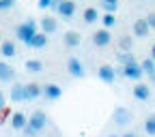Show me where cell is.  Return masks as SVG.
<instances>
[{
	"mask_svg": "<svg viewBox=\"0 0 155 137\" xmlns=\"http://www.w3.org/2000/svg\"><path fill=\"white\" fill-rule=\"evenodd\" d=\"M131 92H134V96H136L138 101H149V99H151V90H149L147 84H136Z\"/></svg>",
	"mask_w": 155,
	"mask_h": 137,
	"instance_id": "e0dca14e",
	"label": "cell"
},
{
	"mask_svg": "<svg viewBox=\"0 0 155 137\" xmlns=\"http://www.w3.org/2000/svg\"><path fill=\"white\" fill-rule=\"evenodd\" d=\"M119 47H121V51H129L131 49V36L129 34H123L119 39Z\"/></svg>",
	"mask_w": 155,
	"mask_h": 137,
	"instance_id": "d4e9b609",
	"label": "cell"
},
{
	"mask_svg": "<svg viewBox=\"0 0 155 137\" xmlns=\"http://www.w3.org/2000/svg\"><path fill=\"white\" fill-rule=\"evenodd\" d=\"M119 62H121V64H129V62H136V58H134L129 51H121V54H119Z\"/></svg>",
	"mask_w": 155,
	"mask_h": 137,
	"instance_id": "4316f807",
	"label": "cell"
},
{
	"mask_svg": "<svg viewBox=\"0 0 155 137\" xmlns=\"http://www.w3.org/2000/svg\"><path fill=\"white\" fill-rule=\"evenodd\" d=\"M5 105H7V99H5V94H2V92H0V109H2Z\"/></svg>",
	"mask_w": 155,
	"mask_h": 137,
	"instance_id": "1f68e13d",
	"label": "cell"
},
{
	"mask_svg": "<svg viewBox=\"0 0 155 137\" xmlns=\"http://www.w3.org/2000/svg\"><path fill=\"white\" fill-rule=\"evenodd\" d=\"M131 118H134V116H131V111L127 107H114V111H112V120H114V124H119V126L129 124Z\"/></svg>",
	"mask_w": 155,
	"mask_h": 137,
	"instance_id": "8992f818",
	"label": "cell"
},
{
	"mask_svg": "<svg viewBox=\"0 0 155 137\" xmlns=\"http://www.w3.org/2000/svg\"><path fill=\"white\" fill-rule=\"evenodd\" d=\"M99 9L97 7H86L84 13H82V19H84V24H95V22H99Z\"/></svg>",
	"mask_w": 155,
	"mask_h": 137,
	"instance_id": "ac0fdd59",
	"label": "cell"
},
{
	"mask_svg": "<svg viewBox=\"0 0 155 137\" xmlns=\"http://www.w3.org/2000/svg\"><path fill=\"white\" fill-rule=\"evenodd\" d=\"M121 75H123V77H127V79L140 82V79H142V75H144V71H142V67H140L138 62H129V64H123Z\"/></svg>",
	"mask_w": 155,
	"mask_h": 137,
	"instance_id": "277c9868",
	"label": "cell"
},
{
	"mask_svg": "<svg viewBox=\"0 0 155 137\" xmlns=\"http://www.w3.org/2000/svg\"><path fill=\"white\" fill-rule=\"evenodd\" d=\"M56 30H58L56 17H52V15H43V19H41V32H45V34H54Z\"/></svg>",
	"mask_w": 155,
	"mask_h": 137,
	"instance_id": "7c38bea8",
	"label": "cell"
},
{
	"mask_svg": "<svg viewBox=\"0 0 155 137\" xmlns=\"http://www.w3.org/2000/svg\"><path fill=\"white\" fill-rule=\"evenodd\" d=\"M67 71H69V75H71V77H78V79H82V77L86 75L82 60H78L75 56H71L69 60H67Z\"/></svg>",
	"mask_w": 155,
	"mask_h": 137,
	"instance_id": "52a82bcc",
	"label": "cell"
},
{
	"mask_svg": "<svg viewBox=\"0 0 155 137\" xmlns=\"http://www.w3.org/2000/svg\"><path fill=\"white\" fill-rule=\"evenodd\" d=\"M52 9L61 15L63 19H71L73 15H75V2L73 0H54V5H52Z\"/></svg>",
	"mask_w": 155,
	"mask_h": 137,
	"instance_id": "3957f363",
	"label": "cell"
},
{
	"mask_svg": "<svg viewBox=\"0 0 155 137\" xmlns=\"http://www.w3.org/2000/svg\"><path fill=\"white\" fill-rule=\"evenodd\" d=\"M9 99L13 103H24L26 101V86L24 84H13L11 92H9Z\"/></svg>",
	"mask_w": 155,
	"mask_h": 137,
	"instance_id": "9c48e42d",
	"label": "cell"
},
{
	"mask_svg": "<svg viewBox=\"0 0 155 137\" xmlns=\"http://www.w3.org/2000/svg\"><path fill=\"white\" fill-rule=\"evenodd\" d=\"M35 32H37V22H35L32 17H30V19H26L24 24H19V26L15 28L17 39H19L22 43H26V45H28V41H30V39L35 36Z\"/></svg>",
	"mask_w": 155,
	"mask_h": 137,
	"instance_id": "7a4b0ae2",
	"label": "cell"
},
{
	"mask_svg": "<svg viewBox=\"0 0 155 137\" xmlns=\"http://www.w3.org/2000/svg\"><path fill=\"white\" fill-rule=\"evenodd\" d=\"M43 92V86H39V84H26V101H32V99H39Z\"/></svg>",
	"mask_w": 155,
	"mask_h": 137,
	"instance_id": "d6986e66",
	"label": "cell"
},
{
	"mask_svg": "<svg viewBox=\"0 0 155 137\" xmlns=\"http://www.w3.org/2000/svg\"><path fill=\"white\" fill-rule=\"evenodd\" d=\"M45 122H48L45 111L37 109V111H32V114H30V118H28V122H26V126H24L22 131H24V135H26V137H37L39 133L45 129Z\"/></svg>",
	"mask_w": 155,
	"mask_h": 137,
	"instance_id": "6da1fadb",
	"label": "cell"
},
{
	"mask_svg": "<svg viewBox=\"0 0 155 137\" xmlns=\"http://www.w3.org/2000/svg\"><path fill=\"white\" fill-rule=\"evenodd\" d=\"M110 43H112V32H110V28L95 30V34H93V45H95V47H108Z\"/></svg>",
	"mask_w": 155,
	"mask_h": 137,
	"instance_id": "5b68a950",
	"label": "cell"
},
{
	"mask_svg": "<svg viewBox=\"0 0 155 137\" xmlns=\"http://www.w3.org/2000/svg\"><path fill=\"white\" fill-rule=\"evenodd\" d=\"M13 77H15V69L7 62H0V82L9 84V82H13Z\"/></svg>",
	"mask_w": 155,
	"mask_h": 137,
	"instance_id": "2e32d148",
	"label": "cell"
},
{
	"mask_svg": "<svg viewBox=\"0 0 155 137\" xmlns=\"http://www.w3.org/2000/svg\"><path fill=\"white\" fill-rule=\"evenodd\" d=\"M52 5H54V0H39V2H37V7L41 11L43 9H52Z\"/></svg>",
	"mask_w": 155,
	"mask_h": 137,
	"instance_id": "f1b7e54d",
	"label": "cell"
},
{
	"mask_svg": "<svg viewBox=\"0 0 155 137\" xmlns=\"http://www.w3.org/2000/svg\"><path fill=\"white\" fill-rule=\"evenodd\" d=\"M48 101H58L63 96V90H61V86H56V84H48V86H43V92H41Z\"/></svg>",
	"mask_w": 155,
	"mask_h": 137,
	"instance_id": "8fae6325",
	"label": "cell"
},
{
	"mask_svg": "<svg viewBox=\"0 0 155 137\" xmlns=\"http://www.w3.org/2000/svg\"><path fill=\"white\" fill-rule=\"evenodd\" d=\"M151 32L149 28V22H147V17H140V19H136L134 22V36H140V39H147Z\"/></svg>",
	"mask_w": 155,
	"mask_h": 137,
	"instance_id": "30bf717a",
	"label": "cell"
},
{
	"mask_svg": "<svg viewBox=\"0 0 155 137\" xmlns=\"http://www.w3.org/2000/svg\"><path fill=\"white\" fill-rule=\"evenodd\" d=\"M63 41H65V45H67L69 49H73V47L80 45L82 36H80V32H75V30H67V32H65V36H63Z\"/></svg>",
	"mask_w": 155,
	"mask_h": 137,
	"instance_id": "5bb4252c",
	"label": "cell"
},
{
	"mask_svg": "<svg viewBox=\"0 0 155 137\" xmlns=\"http://www.w3.org/2000/svg\"><path fill=\"white\" fill-rule=\"evenodd\" d=\"M48 45V36H45V32H35V36L28 41V47L30 49H43Z\"/></svg>",
	"mask_w": 155,
	"mask_h": 137,
	"instance_id": "4fadbf2b",
	"label": "cell"
},
{
	"mask_svg": "<svg viewBox=\"0 0 155 137\" xmlns=\"http://www.w3.org/2000/svg\"><path fill=\"white\" fill-rule=\"evenodd\" d=\"M15 5V0H0V11H7Z\"/></svg>",
	"mask_w": 155,
	"mask_h": 137,
	"instance_id": "f546056e",
	"label": "cell"
},
{
	"mask_svg": "<svg viewBox=\"0 0 155 137\" xmlns=\"http://www.w3.org/2000/svg\"><path fill=\"white\" fill-rule=\"evenodd\" d=\"M142 71L151 77V82H155V60H153V58L149 56V58H144V60H142Z\"/></svg>",
	"mask_w": 155,
	"mask_h": 137,
	"instance_id": "44dd1931",
	"label": "cell"
},
{
	"mask_svg": "<svg viewBox=\"0 0 155 137\" xmlns=\"http://www.w3.org/2000/svg\"><path fill=\"white\" fill-rule=\"evenodd\" d=\"M144 133L147 135H155V114L147 116V120H144Z\"/></svg>",
	"mask_w": 155,
	"mask_h": 137,
	"instance_id": "cb8c5ba5",
	"label": "cell"
},
{
	"mask_svg": "<svg viewBox=\"0 0 155 137\" xmlns=\"http://www.w3.org/2000/svg\"><path fill=\"white\" fill-rule=\"evenodd\" d=\"M26 122H28L26 114H22V111H13V114H11V126H13L15 131H22V129L26 126Z\"/></svg>",
	"mask_w": 155,
	"mask_h": 137,
	"instance_id": "9a60e30c",
	"label": "cell"
},
{
	"mask_svg": "<svg viewBox=\"0 0 155 137\" xmlns=\"http://www.w3.org/2000/svg\"><path fill=\"white\" fill-rule=\"evenodd\" d=\"M123 137H136V135H134V133H125Z\"/></svg>",
	"mask_w": 155,
	"mask_h": 137,
	"instance_id": "836d02e7",
	"label": "cell"
},
{
	"mask_svg": "<svg viewBox=\"0 0 155 137\" xmlns=\"http://www.w3.org/2000/svg\"><path fill=\"white\" fill-rule=\"evenodd\" d=\"M151 58H153V60H155V45L151 47Z\"/></svg>",
	"mask_w": 155,
	"mask_h": 137,
	"instance_id": "d6a6232c",
	"label": "cell"
},
{
	"mask_svg": "<svg viewBox=\"0 0 155 137\" xmlns=\"http://www.w3.org/2000/svg\"><path fill=\"white\" fill-rule=\"evenodd\" d=\"M11 114H13V111H11V107H9V105H5L2 109H0V124H5V120L9 118Z\"/></svg>",
	"mask_w": 155,
	"mask_h": 137,
	"instance_id": "83f0119b",
	"label": "cell"
},
{
	"mask_svg": "<svg viewBox=\"0 0 155 137\" xmlns=\"http://www.w3.org/2000/svg\"><path fill=\"white\" fill-rule=\"evenodd\" d=\"M147 22H149V28L155 30V13H149V15H147Z\"/></svg>",
	"mask_w": 155,
	"mask_h": 137,
	"instance_id": "4dcf8cb0",
	"label": "cell"
},
{
	"mask_svg": "<svg viewBox=\"0 0 155 137\" xmlns=\"http://www.w3.org/2000/svg\"><path fill=\"white\" fill-rule=\"evenodd\" d=\"M97 77L104 82V84H114L116 79V69L112 64H101L99 69H97Z\"/></svg>",
	"mask_w": 155,
	"mask_h": 137,
	"instance_id": "ba28073f",
	"label": "cell"
},
{
	"mask_svg": "<svg viewBox=\"0 0 155 137\" xmlns=\"http://www.w3.org/2000/svg\"><path fill=\"white\" fill-rule=\"evenodd\" d=\"M0 56L13 58L15 56V43L13 41H0Z\"/></svg>",
	"mask_w": 155,
	"mask_h": 137,
	"instance_id": "ffe728a7",
	"label": "cell"
},
{
	"mask_svg": "<svg viewBox=\"0 0 155 137\" xmlns=\"http://www.w3.org/2000/svg\"><path fill=\"white\" fill-rule=\"evenodd\" d=\"M99 22L104 24V28H112V26L116 24V17H114V13H108V11H106V13L99 17Z\"/></svg>",
	"mask_w": 155,
	"mask_h": 137,
	"instance_id": "603a6c76",
	"label": "cell"
},
{
	"mask_svg": "<svg viewBox=\"0 0 155 137\" xmlns=\"http://www.w3.org/2000/svg\"><path fill=\"white\" fill-rule=\"evenodd\" d=\"M24 67H26L28 73H41V71H43V62H41V60H26Z\"/></svg>",
	"mask_w": 155,
	"mask_h": 137,
	"instance_id": "7402d4cb",
	"label": "cell"
},
{
	"mask_svg": "<svg viewBox=\"0 0 155 137\" xmlns=\"http://www.w3.org/2000/svg\"><path fill=\"white\" fill-rule=\"evenodd\" d=\"M101 7H104L108 13H114L116 7H119V0H101Z\"/></svg>",
	"mask_w": 155,
	"mask_h": 137,
	"instance_id": "484cf974",
	"label": "cell"
},
{
	"mask_svg": "<svg viewBox=\"0 0 155 137\" xmlns=\"http://www.w3.org/2000/svg\"><path fill=\"white\" fill-rule=\"evenodd\" d=\"M108 137H116V135H108Z\"/></svg>",
	"mask_w": 155,
	"mask_h": 137,
	"instance_id": "e575fe53",
	"label": "cell"
}]
</instances>
